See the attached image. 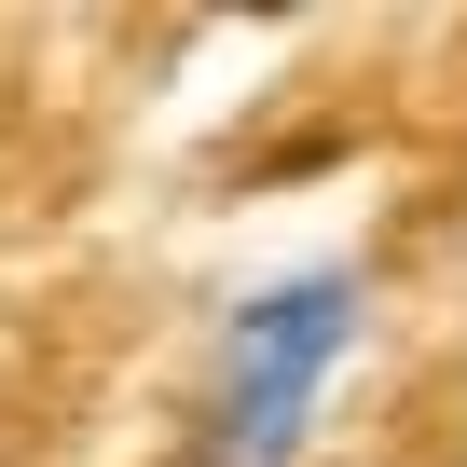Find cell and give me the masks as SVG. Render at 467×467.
I'll return each mask as SVG.
<instances>
[{
  "label": "cell",
  "mask_w": 467,
  "mask_h": 467,
  "mask_svg": "<svg viewBox=\"0 0 467 467\" xmlns=\"http://www.w3.org/2000/svg\"><path fill=\"white\" fill-rule=\"evenodd\" d=\"M358 330H371L358 262H289L262 289H234L206 344V399H192V467H303Z\"/></svg>",
  "instance_id": "6da1fadb"
}]
</instances>
